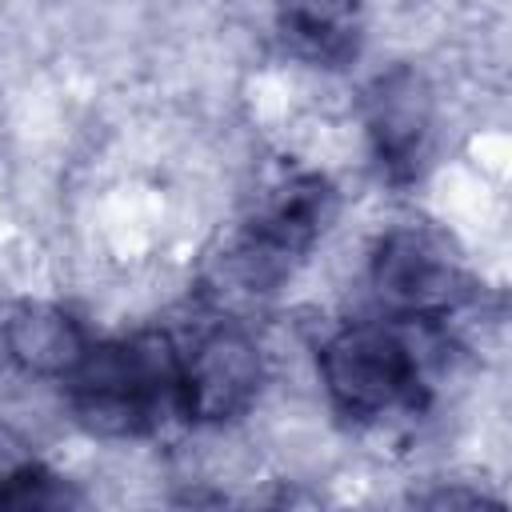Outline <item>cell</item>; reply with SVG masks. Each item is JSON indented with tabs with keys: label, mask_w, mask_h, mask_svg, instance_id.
<instances>
[{
	"label": "cell",
	"mask_w": 512,
	"mask_h": 512,
	"mask_svg": "<svg viewBox=\"0 0 512 512\" xmlns=\"http://www.w3.org/2000/svg\"><path fill=\"white\" fill-rule=\"evenodd\" d=\"M416 324L348 320L324 336L316 368L336 416L376 428L396 416H416L428 404L424 356L412 340Z\"/></svg>",
	"instance_id": "2"
},
{
	"label": "cell",
	"mask_w": 512,
	"mask_h": 512,
	"mask_svg": "<svg viewBox=\"0 0 512 512\" xmlns=\"http://www.w3.org/2000/svg\"><path fill=\"white\" fill-rule=\"evenodd\" d=\"M336 216V188L320 172H288L276 180L236 240L216 260V292L236 300L272 296L296 264L320 244Z\"/></svg>",
	"instance_id": "3"
},
{
	"label": "cell",
	"mask_w": 512,
	"mask_h": 512,
	"mask_svg": "<svg viewBox=\"0 0 512 512\" xmlns=\"http://www.w3.org/2000/svg\"><path fill=\"white\" fill-rule=\"evenodd\" d=\"M260 388L264 356L240 324L216 320L180 344V416L188 424H232L248 416Z\"/></svg>",
	"instance_id": "5"
},
{
	"label": "cell",
	"mask_w": 512,
	"mask_h": 512,
	"mask_svg": "<svg viewBox=\"0 0 512 512\" xmlns=\"http://www.w3.org/2000/svg\"><path fill=\"white\" fill-rule=\"evenodd\" d=\"M368 284L388 320L424 328H440L468 296L464 268L444 236L420 224H396L372 244Z\"/></svg>",
	"instance_id": "4"
},
{
	"label": "cell",
	"mask_w": 512,
	"mask_h": 512,
	"mask_svg": "<svg viewBox=\"0 0 512 512\" xmlns=\"http://www.w3.org/2000/svg\"><path fill=\"white\" fill-rule=\"evenodd\" d=\"M432 124H436L432 88L416 68L396 64L368 84L364 128H368L372 160L388 184H412L424 172L432 148Z\"/></svg>",
	"instance_id": "6"
},
{
	"label": "cell",
	"mask_w": 512,
	"mask_h": 512,
	"mask_svg": "<svg viewBox=\"0 0 512 512\" xmlns=\"http://www.w3.org/2000/svg\"><path fill=\"white\" fill-rule=\"evenodd\" d=\"M92 336L84 332L80 316L68 312L64 304H48V300H24L8 312L4 320V348L8 360L36 380H64L80 356L88 352Z\"/></svg>",
	"instance_id": "7"
},
{
	"label": "cell",
	"mask_w": 512,
	"mask_h": 512,
	"mask_svg": "<svg viewBox=\"0 0 512 512\" xmlns=\"http://www.w3.org/2000/svg\"><path fill=\"white\" fill-rule=\"evenodd\" d=\"M72 420L100 440H140L180 416V340L144 328L92 340L60 380Z\"/></svg>",
	"instance_id": "1"
},
{
	"label": "cell",
	"mask_w": 512,
	"mask_h": 512,
	"mask_svg": "<svg viewBox=\"0 0 512 512\" xmlns=\"http://www.w3.org/2000/svg\"><path fill=\"white\" fill-rule=\"evenodd\" d=\"M64 480L40 460H16L0 468V508H52L64 504Z\"/></svg>",
	"instance_id": "9"
},
{
	"label": "cell",
	"mask_w": 512,
	"mask_h": 512,
	"mask_svg": "<svg viewBox=\"0 0 512 512\" xmlns=\"http://www.w3.org/2000/svg\"><path fill=\"white\" fill-rule=\"evenodd\" d=\"M276 32L308 68H348L364 44V0H276Z\"/></svg>",
	"instance_id": "8"
}]
</instances>
